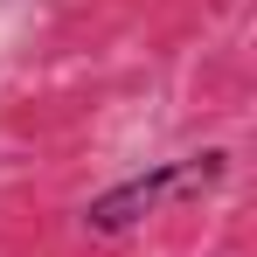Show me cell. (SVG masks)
I'll use <instances>...</instances> for the list:
<instances>
[{
	"label": "cell",
	"instance_id": "1",
	"mask_svg": "<svg viewBox=\"0 0 257 257\" xmlns=\"http://www.w3.org/2000/svg\"><path fill=\"white\" fill-rule=\"evenodd\" d=\"M229 174V153L209 146V153H188V160H153L146 174H125L118 188H104L97 202H84V229L97 236H125L139 215H153L160 202H188V195H202Z\"/></svg>",
	"mask_w": 257,
	"mask_h": 257
}]
</instances>
